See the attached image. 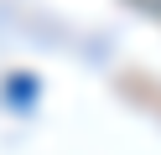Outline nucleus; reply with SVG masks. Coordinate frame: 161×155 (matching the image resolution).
Here are the masks:
<instances>
[{
  "label": "nucleus",
  "mask_w": 161,
  "mask_h": 155,
  "mask_svg": "<svg viewBox=\"0 0 161 155\" xmlns=\"http://www.w3.org/2000/svg\"><path fill=\"white\" fill-rule=\"evenodd\" d=\"M140 5H146V10H156V16H161V0H140Z\"/></svg>",
  "instance_id": "1"
}]
</instances>
